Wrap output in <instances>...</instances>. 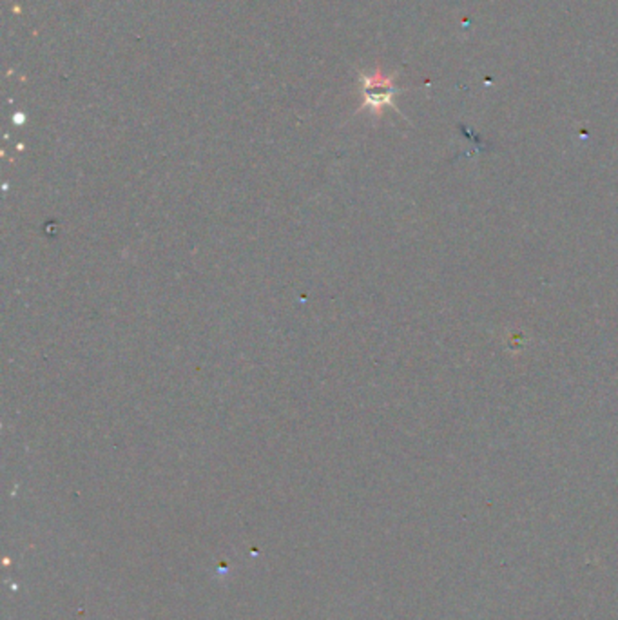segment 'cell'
Returning a JSON list of instances; mask_svg holds the SVG:
<instances>
[{
	"mask_svg": "<svg viewBox=\"0 0 618 620\" xmlns=\"http://www.w3.org/2000/svg\"><path fill=\"white\" fill-rule=\"evenodd\" d=\"M364 89H366V102L376 107L392 104V97L395 93V87L392 84V77H386L385 73L376 71L370 77H364Z\"/></svg>",
	"mask_w": 618,
	"mask_h": 620,
	"instance_id": "cell-1",
	"label": "cell"
}]
</instances>
